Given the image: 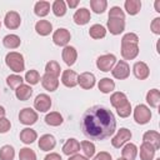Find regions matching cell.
Masks as SVG:
<instances>
[{
  "mask_svg": "<svg viewBox=\"0 0 160 160\" xmlns=\"http://www.w3.org/2000/svg\"><path fill=\"white\" fill-rule=\"evenodd\" d=\"M81 129L86 138L91 140H104L115 132L116 120L111 110L101 105H95L84 112Z\"/></svg>",
  "mask_w": 160,
  "mask_h": 160,
  "instance_id": "1",
  "label": "cell"
},
{
  "mask_svg": "<svg viewBox=\"0 0 160 160\" xmlns=\"http://www.w3.org/2000/svg\"><path fill=\"white\" fill-rule=\"evenodd\" d=\"M139 54V36L134 32H128L121 39V56L125 60H132Z\"/></svg>",
  "mask_w": 160,
  "mask_h": 160,
  "instance_id": "2",
  "label": "cell"
},
{
  "mask_svg": "<svg viewBox=\"0 0 160 160\" xmlns=\"http://www.w3.org/2000/svg\"><path fill=\"white\" fill-rule=\"evenodd\" d=\"M5 64L14 72H21V71L25 70L24 56L20 52H16V51H10V52L6 54V56H5Z\"/></svg>",
  "mask_w": 160,
  "mask_h": 160,
  "instance_id": "3",
  "label": "cell"
},
{
  "mask_svg": "<svg viewBox=\"0 0 160 160\" xmlns=\"http://www.w3.org/2000/svg\"><path fill=\"white\" fill-rule=\"evenodd\" d=\"M150 119H151V110L144 104L136 105V108L134 109V120L138 124L144 125V124H148Z\"/></svg>",
  "mask_w": 160,
  "mask_h": 160,
  "instance_id": "4",
  "label": "cell"
},
{
  "mask_svg": "<svg viewBox=\"0 0 160 160\" xmlns=\"http://www.w3.org/2000/svg\"><path fill=\"white\" fill-rule=\"evenodd\" d=\"M116 64V58L114 54H105V55H101L96 60V66L99 70L104 71V72H108L110 71L114 65Z\"/></svg>",
  "mask_w": 160,
  "mask_h": 160,
  "instance_id": "5",
  "label": "cell"
},
{
  "mask_svg": "<svg viewBox=\"0 0 160 160\" xmlns=\"http://www.w3.org/2000/svg\"><path fill=\"white\" fill-rule=\"evenodd\" d=\"M111 74L115 79L119 80H125L130 75V66L125 60H119L116 65L111 69Z\"/></svg>",
  "mask_w": 160,
  "mask_h": 160,
  "instance_id": "6",
  "label": "cell"
},
{
  "mask_svg": "<svg viewBox=\"0 0 160 160\" xmlns=\"http://www.w3.org/2000/svg\"><path fill=\"white\" fill-rule=\"evenodd\" d=\"M130 139H131V131L129 129H126V128H121L120 130H118L116 135L112 138L111 144H112L114 148L119 149V148L124 146Z\"/></svg>",
  "mask_w": 160,
  "mask_h": 160,
  "instance_id": "7",
  "label": "cell"
},
{
  "mask_svg": "<svg viewBox=\"0 0 160 160\" xmlns=\"http://www.w3.org/2000/svg\"><path fill=\"white\" fill-rule=\"evenodd\" d=\"M70 39H71L70 31L68 29H64V28H59L52 34V41L58 46H64L65 48L68 45V42L70 41Z\"/></svg>",
  "mask_w": 160,
  "mask_h": 160,
  "instance_id": "8",
  "label": "cell"
},
{
  "mask_svg": "<svg viewBox=\"0 0 160 160\" xmlns=\"http://www.w3.org/2000/svg\"><path fill=\"white\" fill-rule=\"evenodd\" d=\"M19 120L24 125H32L38 121V112L31 108H24L19 112Z\"/></svg>",
  "mask_w": 160,
  "mask_h": 160,
  "instance_id": "9",
  "label": "cell"
},
{
  "mask_svg": "<svg viewBox=\"0 0 160 160\" xmlns=\"http://www.w3.org/2000/svg\"><path fill=\"white\" fill-rule=\"evenodd\" d=\"M34 108L40 112H46L51 108V99L46 94H39L34 100Z\"/></svg>",
  "mask_w": 160,
  "mask_h": 160,
  "instance_id": "10",
  "label": "cell"
},
{
  "mask_svg": "<svg viewBox=\"0 0 160 160\" xmlns=\"http://www.w3.org/2000/svg\"><path fill=\"white\" fill-rule=\"evenodd\" d=\"M78 84L80 85V88L85 89V90H89V89H92L94 85H95V75L92 72H81L80 75H78Z\"/></svg>",
  "mask_w": 160,
  "mask_h": 160,
  "instance_id": "11",
  "label": "cell"
},
{
  "mask_svg": "<svg viewBox=\"0 0 160 160\" xmlns=\"http://www.w3.org/2000/svg\"><path fill=\"white\" fill-rule=\"evenodd\" d=\"M4 24H5V26H6L8 29L15 30V29H18V28L20 26V24H21V18H20V15H19L16 11H9V12H6V15H5Z\"/></svg>",
  "mask_w": 160,
  "mask_h": 160,
  "instance_id": "12",
  "label": "cell"
},
{
  "mask_svg": "<svg viewBox=\"0 0 160 160\" xmlns=\"http://www.w3.org/2000/svg\"><path fill=\"white\" fill-rule=\"evenodd\" d=\"M132 72H134L135 78L139 79V80H145L150 75L149 66L144 61H136L134 64V66H132Z\"/></svg>",
  "mask_w": 160,
  "mask_h": 160,
  "instance_id": "13",
  "label": "cell"
},
{
  "mask_svg": "<svg viewBox=\"0 0 160 160\" xmlns=\"http://www.w3.org/2000/svg\"><path fill=\"white\" fill-rule=\"evenodd\" d=\"M62 60L64 62L68 65V66H71L75 64L76 59H78V51L74 46H70V45H66L64 49H62Z\"/></svg>",
  "mask_w": 160,
  "mask_h": 160,
  "instance_id": "14",
  "label": "cell"
},
{
  "mask_svg": "<svg viewBox=\"0 0 160 160\" xmlns=\"http://www.w3.org/2000/svg\"><path fill=\"white\" fill-rule=\"evenodd\" d=\"M38 145H39L40 150H42V151H50V150H52V149L55 148L56 140H55L54 135H51V134H45V135L40 136V139H39V141H38Z\"/></svg>",
  "mask_w": 160,
  "mask_h": 160,
  "instance_id": "15",
  "label": "cell"
},
{
  "mask_svg": "<svg viewBox=\"0 0 160 160\" xmlns=\"http://www.w3.org/2000/svg\"><path fill=\"white\" fill-rule=\"evenodd\" d=\"M72 19H74V22L76 25H85L90 21L91 15H90V11L86 8H80L75 11Z\"/></svg>",
  "mask_w": 160,
  "mask_h": 160,
  "instance_id": "16",
  "label": "cell"
},
{
  "mask_svg": "<svg viewBox=\"0 0 160 160\" xmlns=\"http://www.w3.org/2000/svg\"><path fill=\"white\" fill-rule=\"evenodd\" d=\"M108 30L112 35H119L125 30V20L122 19H109Z\"/></svg>",
  "mask_w": 160,
  "mask_h": 160,
  "instance_id": "17",
  "label": "cell"
},
{
  "mask_svg": "<svg viewBox=\"0 0 160 160\" xmlns=\"http://www.w3.org/2000/svg\"><path fill=\"white\" fill-rule=\"evenodd\" d=\"M41 85L48 91H55L59 86V78L49 74H44L41 76Z\"/></svg>",
  "mask_w": 160,
  "mask_h": 160,
  "instance_id": "18",
  "label": "cell"
},
{
  "mask_svg": "<svg viewBox=\"0 0 160 160\" xmlns=\"http://www.w3.org/2000/svg\"><path fill=\"white\" fill-rule=\"evenodd\" d=\"M78 75L74 70H64L62 75H61V82L66 86V88H74L78 85Z\"/></svg>",
  "mask_w": 160,
  "mask_h": 160,
  "instance_id": "19",
  "label": "cell"
},
{
  "mask_svg": "<svg viewBox=\"0 0 160 160\" xmlns=\"http://www.w3.org/2000/svg\"><path fill=\"white\" fill-rule=\"evenodd\" d=\"M142 142H148L158 150L160 148V134L154 130H149L142 135Z\"/></svg>",
  "mask_w": 160,
  "mask_h": 160,
  "instance_id": "20",
  "label": "cell"
},
{
  "mask_svg": "<svg viewBox=\"0 0 160 160\" xmlns=\"http://www.w3.org/2000/svg\"><path fill=\"white\" fill-rule=\"evenodd\" d=\"M79 150H80V142L76 139H74V138L68 139L66 142L62 146V152L65 155H68V156H71L74 154H78Z\"/></svg>",
  "mask_w": 160,
  "mask_h": 160,
  "instance_id": "21",
  "label": "cell"
},
{
  "mask_svg": "<svg viewBox=\"0 0 160 160\" xmlns=\"http://www.w3.org/2000/svg\"><path fill=\"white\" fill-rule=\"evenodd\" d=\"M155 148L148 142H142L140 145V159L141 160H152L155 156Z\"/></svg>",
  "mask_w": 160,
  "mask_h": 160,
  "instance_id": "22",
  "label": "cell"
},
{
  "mask_svg": "<svg viewBox=\"0 0 160 160\" xmlns=\"http://www.w3.org/2000/svg\"><path fill=\"white\" fill-rule=\"evenodd\" d=\"M36 139H38V134H36V131L32 130L31 128H25V129H22V130L20 131V140H21L24 144H26V145L32 144Z\"/></svg>",
  "mask_w": 160,
  "mask_h": 160,
  "instance_id": "23",
  "label": "cell"
},
{
  "mask_svg": "<svg viewBox=\"0 0 160 160\" xmlns=\"http://www.w3.org/2000/svg\"><path fill=\"white\" fill-rule=\"evenodd\" d=\"M122 158L126 160H135L138 155V146L132 142H126L121 150Z\"/></svg>",
  "mask_w": 160,
  "mask_h": 160,
  "instance_id": "24",
  "label": "cell"
},
{
  "mask_svg": "<svg viewBox=\"0 0 160 160\" xmlns=\"http://www.w3.org/2000/svg\"><path fill=\"white\" fill-rule=\"evenodd\" d=\"M35 30L39 35L41 36H46L49 35L51 31H52V25L50 21L48 20H39L36 24H35Z\"/></svg>",
  "mask_w": 160,
  "mask_h": 160,
  "instance_id": "25",
  "label": "cell"
},
{
  "mask_svg": "<svg viewBox=\"0 0 160 160\" xmlns=\"http://www.w3.org/2000/svg\"><path fill=\"white\" fill-rule=\"evenodd\" d=\"M31 94H32V89H31L30 85H26V84L20 85V86L15 90V95H16V98H18L20 101H26L28 99H30Z\"/></svg>",
  "mask_w": 160,
  "mask_h": 160,
  "instance_id": "26",
  "label": "cell"
},
{
  "mask_svg": "<svg viewBox=\"0 0 160 160\" xmlns=\"http://www.w3.org/2000/svg\"><path fill=\"white\" fill-rule=\"evenodd\" d=\"M2 44H4V46L8 48V49H16V48L20 46L21 40H20V38H19L18 35H15V34H9V35L4 36Z\"/></svg>",
  "mask_w": 160,
  "mask_h": 160,
  "instance_id": "27",
  "label": "cell"
},
{
  "mask_svg": "<svg viewBox=\"0 0 160 160\" xmlns=\"http://www.w3.org/2000/svg\"><path fill=\"white\" fill-rule=\"evenodd\" d=\"M98 88L102 94H109L115 89V82L110 78H102V79H100Z\"/></svg>",
  "mask_w": 160,
  "mask_h": 160,
  "instance_id": "28",
  "label": "cell"
},
{
  "mask_svg": "<svg viewBox=\"0 0 160 160\" xmlns=\"http://www.w3.org/2000/svg\"><path fill=\"white\" fill-rule=\"evenodd\" d=\"M49 11H50V2H48V1H44V0L38 1V2L35 4V6H34V12H35V15H38V16H40V18L46 16V15L49 14Z\"/></svg>",
  "mask_w": 160,
  "mask_h": 160,
  "instance_id": "29",
  "label": "cell"
},
{
  "mask_svg": "<svg viewBox=\"0 0 160 160\" xmlns=\"http://www.w3.org/2000/svg\"><path fill=\"white\" fill-rule=\"evenodd\" d=\"M62 121H64V119H62L61 114L58 111H51L45 116V122L50 126H59L62 124Z\"/></svg>",
  "mask_w": 160,
  "mask_h": 160,
  "instance_id": "30",
  "label": "cell"
},
{
  "mask_svg": "<svg viewBox=\"0 0 160 160\" xmlns=\"http://www.w3.org/2000/svg\"><path fill=\"white\" fill-rule=\"evenodd\" d=\"M124 6L129 15H136L141 9V1L140 0H126Z\"/></svg>",
  "mask_w": 160,
  "mask_h": 160,
  "instance_id": "31",
  "label": "cell"
},
{
  "mask_svg": "<svg viewBox=\"0 0 160 160\" xmlns=\"http://www.w3.org/2000/svg\"><path fill=\"white\" fill-rule=\"evenodd\" d=\"M146 101L151 108H158L160 102V91L158 89H151L146 94Z\"/></svg>",
  "mask_w": 160,
  "mask_h": 160,
  "instance_id": "32",
  "label": "cell"
},
{
  "mask_svg": "<svg viewBox=\"0 0 160 160\" xmlns=\"http://www.w3.org/2000/svg\"><path fill=\"white\" fill-rule=\"evenodd\" d=\"M89 35L92 39H102L106 35V29L100 24H94L89 29Z\"/></svg>",
  "mask_w": 160,
  "mask_h": 160,
  "instance_id": "33",
  "label": "cell"
},
{
  "mask_svg": "<svg viewBox=\"0 0 160 160\" xmlns=\"http://www.w3.org/2000/svg\"><path fill=\"white\" fill-rule=\"evenodd\" d=\"M126 101H128L126 95H125L124 92H120V91H116V92H114V94L110 96V102H111V105H112L115 109H118L119 106H121V105L125 104Z\"/></svg>",
  "mask_w": 160,
  "mask_h": 160,
  "instance_id": "34",
  "label": "cell"
},
{
  "mask_svg": "<svg viewBox=\"0 0 160 160\" xmlns=\"http://www.w3.org/2000/svg\"><path fill=\"white\" fill-rule=\"evenodd\" d=\"M51 9H52L54 15L58 16V18H60V16H64L65 12H66V4H65V1H62V0H55V1L52 2Z\"/></svg>",
  "mask_w": 160,
  "mask_h": 160,
  "instance_id": "35",
  "label": "cell"
},
{
  "mask_svg": "<svg viewBox=\"0 0 160 160\" xmlns=\"http://www.w3.org/2000/svg\"><path fill=\"white\" fill-rule=\"evenodd\" d=\"M108 1L106 0H91L90 1V8L95 14H102L106 10Z\"/></svg>",
  "mask_w": 160,
  "mask_h": 160,
  "instance_id": "36",
  "label": "cell"
},
{
  "mask_svg": "<svg viewBox=\"0 0 160 160\" xmlns=\"http://www.w3.org/2000/svg\"><path fill=\"white\" fill-rule=\"evenodd\" d=\"M60 71H61L60 65H59L56 61H54V60L49 61V62L46 64V66H45V74H49V75H52V76L59 78Z\"/></svg>",
  "mask_w": 160,
  "mask_h": 160,
  "instance_id": "37",
  "label": "cell"
},
{
  "mask_svg": "<svg viewBox=\"0 0 160 160\" xmlns=\"http://www.w3.org/2000/svg\"><path fill=\"white\" fill-rule=\"evenodd\" d=\"M22 81H24V79H22L20 75H16V74L9 75V76L6 78V84H8V86H9L10 89H14V90H16L20 85H22Z\"/></svg>",
  "mask_w": 160,
  "mask_h": 160,
  "instance_id": "38",
  "label": "cell"
},
{
  "mask_svg": "<svg viewBox=\"0 0 160 160\" xmlns=\"http://www.w3.org/2000/svg\"><path fill=\"white\" fill-rule=\"evenodd\" d=\"M15 150L10 145H4L0 149V160H14Z\"/></svg>",
  "mask_w": 160,
  "mask_h": 160,
  "instance_id": "39",
  "label": "cell"
},
{
  "mask_svg": "<svg viewBox=\"0 0 160 160\" xmlns=\"http://www.w3.org/2000/svg\"><path fill=\"white\" fill-rule=\"evenodd\" d=\"M80 146H81V149H82V151H84L86 158H92L95 155V145H94V142L84 140V141L80 142Z\"/></svg>",
  "mask_w": 160,
  "mask_h": 160,
  "instance_id": "40",
  "label": "cell"
},
{
  "mask_svg": "<svg viewBox=\"0 0 160 160\" xmlns=\"http://www.w3.org/2000/svg\"><path fill=\"white\" fill-rule=\"evenodd\" d=\"M19 160H36V154L30 148H22L19 152Z\"/></svg>",
  "mask_w": 160,
  "mask_h": 160,
  "instance_id": "41",
  "label": "cell"
},
{
  "mask_svg": "<svg viewBox=\"0 0 160 160\" xmlns=\"http://www.w3.org/2000/svg\"><path fill=\"white\" fill-rule=\"evenodd\" d=\"M24 80H26L29 85H36L40 81V74L38 72V70H29L26 71Z\"/></svg>",
  "mask_w": 160,
  "mask_h": 160,
  "instance_id": "42",
  "label": "cell"
},
{
  "mask_svg": "<svg viewBox=\"0 0 160 160\" xmlns=\"http://www.w3.org/2000/svg\"><path fill=\"white\" fill-rule=\"evenodd\" d=\"M116 112H118V115L120 118H128L131 114V104L129 102V100L125 104H122L121 106H119L116 109Z\"/></svg>",
  "mask_w": 160,
  "mask_h": 160,
  "instance_id": "43",
  "label": "cell"
},
{
  "mask_svg": "<svg viewBox=\"0 0 160 160\" xmlns=\"http://www.w3.org/2000/svg\"><path fill=\"white\" fill-rule=\"evenodd\" d=\"M109 19H125V14L119 6H112L109 10Z\"/></svg>",
  "mask_w": 160,
  "mask_h": 160,
  "instance_id": "44",
  "label": "cell"
},
{
  "mask_svg": "<svg viewBox=\"0 0 160 160\" xmlns=\"http://www.w3.org/2000/svg\"><path fill=\"white\" fill-rule=\"evenodd\" d=\"M11 128V124H10V120L6 119L5 116L0 119V134H5L10 130Z\"/></svg>",
  "mask_w": 160,
  "mask_h": 160,
  "instance_id": "45",
  "label": "cell"
},
{
  "mask_svg": "<svg viewBox=\"0 0 160 160\" xmlns=\"http://www.w3.org/2000/svg\"><path fill=\"white\" fill-rule=\"evenodd\" d=\"M151 31L156 35H160V18H155L152 21H151Z\"/></svg>",
  "mask_w": 160,
  "mask_h": 160,
  "instance_id": "46",
  "label": "cell"
},
{
  "mask_svg": "<svg viewBox=\"0 0 160 160\" xmlns=\"http://www.w3.org/2000/svg\"><path fill=\"white\" fill-rule=\"evenodd\" d=\"M92 160H112V159H111V155H110L109 152H106V151H100L99 154H96V155L94 156Z\"/></svg>",
  "mask_w": 160,
  "mask_h": 160,
  "instance_id": "47",
  "label": "cell"
},
{
  "mask_svg": "<svg viewBox=\"0 0 160 160\" xmlns=\"http://www.w3.org/2000/svg\"><path fill=\"white\" fill-rule=\"evenodd\" d=\"M44 160H62V159H61V156H60L59 154H56V152H50V154H48V155L44 158Z\"/></svg>",
  "mask_w": 160,
  "mask_h": 160,
  "instance_id": "48",
  "label": "cell"
},
{
  "mask_svg": "<svg viewBox=\"0 0 160 160\" xmlns=\"http://www.w3.org/2000/svg\"><path fill=\"white\" fill-rule=\"evenodd\" d=\"M69 160H88V158L84 155H80V154H74V155L69 156Z\"/></svg>",
  "mask_w": 160,
  "mask_h": 160,
  "instance_id": "49",
  "label": "cell"
},
{
  "mask_svg": "<svg viewBox=\"0 0 160 160\" xmlns=\"http://www.w3.org/2000/svg\"><path fill=\"white\" fill-rule=\"evenodd\" d=\"M68 5H69V8H76L78 5H79V0H68Z\"/></svg>",
  "mask_w": 160,
  "mask_h": 160,
  "instance_id": "50",
  "label": "cell"
},
{
  "mask_svg": "<svg viewBox=\"0 0 160 160\" xmlns=\"http://www.w3.org/2000/svg\"><path fill=\"white\" fill-rule=\"evenodd\" d=\"M155 10H156L158 12H160V1H159V0L155 1Z\"/></svg>",
  "mask_w": 160,
  "mask_h": 160,
  "instance_id": "51",
  "label": "cell"
},
{
  "mask_svg": "<svg viewBox=\"0 0 160 160\" xmlns=\"http://www.w3.org/2000/svg\"><path fill=\"white\" fill-rule=\"evenodd\" d=\"M4 116H5V109L0 105V119H1V118H4Z\"/></svg>",
  "mask_w": 160,
  "mask_h": 160,
  "instance_id": "52",
  "label": "cell"
},
{
  "mask_svg": "<svg viewBox=\"0 0 160 160\" xmlns=\"http://www.w3.org/2000/svg\"><path fill=\"white\" fill-rule=\"evenodd\" d=\"M118 160H126V159H124V158H119Z\"/></svg>",
  "mask_w": 160,
  "mask_h": 160,
  "instance_id": "53",
  "label": "cell"
},
{
  "mask_svg": "<svg viewBox=\"0 0 160 160\" xmlns=\"http://www.w3.org/2000/svg\"><path fill=\"white\" fill-rule=\"evenodd\" d=\"M155 160H160V158H159V159H155Z\"/></svg>",
  "mask_w": 160,
  "mask_h": 160,
  "instance_id": "54",
  "label": "cell"
},
{
  "mask_svg": "<svg viewBox=\"0 0 160 160\" xmlns=\"http://www.w3.org/2000/svg\"><path fill=\"white\" fill-rule=\"evenodd\" d=\"M0 28H1V22H0Z\"/></svg>",
  "mask_w": 160,
  "mask_h": 160,
  "instance_id": "55",
  "label": "cell"
}]
</instances>
